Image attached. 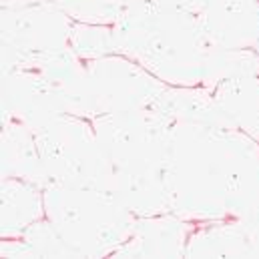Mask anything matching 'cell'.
Masks as SVG:
<instances>
[{
  "label": "cell",
  "instance_id": "cell-4",
  "mask_svg": "<svg viewBox=\"0 0 259 259\" xmlns=\"http://www.w3.org/2000/svg\"><path fill=\"white\" fill-rule=\"evenodd\" d=\"M45 217L76 257H113L135 229L137 215L107 189L47 187Z\"/></svg>",
  "mask_w": 259,
  "mask_h": 259
},
{
  "label": "cell",
  "instance_id": "cell-16",
  "mask_svg": "<svg viewBox=\"0 0 259 259\" xmlns=\"http://www.w3.org/2000/svg\"><path fill=\"white\" fill-rule=\"evenodd\" d=\"M68 47L84 61H97L103 57L119 55V45L115 36V28L111 24H87L74 22L70 30Z\"/></svg>",
  "mask_w": 259,
  "mask_h": 259
},
{
  "label": "cell",
  "instance_id": "cell-1",
  "mask_svg": "<svg viewBox=\"0 0 259 259\" xmlns=\"http://www.w3.org/2000/svg\"><path fill=\"white\" fill-rule=\"evenodd\" d=\"M165 183L187 221L259 217V143L233 127L173 125Z\"/></svg>",
  "mask_w": 259,
  "mask_h": 259
},
{
  "label": "cell",
  "instance_id": "cell-21",
  "mask_svg": "<svg viewBox=\"0 0 259 259\" xmlns=\"http://www.w3.org/2000/svg\"><path fill=\"white\" fill-rule=\"evenodd\" d=\"M245 225V239H247V255L259 257V217L243 219Z\"/></svg>",
  "mask_w": 259,
  "mask_h": 259
},
{
  "label": "cell",
  "instance_id": "cell-11",
  "mask_svg": "<svg viewBox=\"0 0 259 259\" xmlns=\"http://www.w3.org/2000/svg\"><path fill=\"white\" fill-rule=\"evenodd\" d=\"M161 119L171 125L193 123L209 127H231L217 107L213 95L205 87H171L167 84L163 93L151 107Z\"/></svg>",
  "mask_w": 259,
  "mask_h": 259
},
{
  "label": "cell",
  "instance_id": "cell-20",
  "mask_svg": "<svg viewBox=\"0 0 259 259\" xmlns=\"http://www.w3.org/2000/svg\"><path fill=\"white\" fill-rule=\"evenodd\" d=\"M139 2H151V4H157V6L185 10V12H193V14H199L209 4V0H139Z\"/></svg>",
  "mask_w": 259,
  "mask_h": 259
},
{
  "label": "cell",
  "instance_id": "cell-17",
  "mask_svg": "<svg viewBox=\"0 0 259 259\" xmlns=\"http://www.w3.org/2000/svg\"><path fill=\"white\" fill-rule=\"evenodd\" d=\"M139 0H53L74 22L115 24L119 16Z\"/></svg>",
  "mask_w": 259,
  "mask_h": 259
},
{
  "label": "cell",
  "instance_id": "cell-12",
  "mask_svg": "<svg viewBox=\"0 0 259 259\" xmlns=\"http://www.w3.org/2000/svg\"><path fill=\"white\" fill-rule=\"evenodd\" d=\"M2 177L24 179L45 191V173L34 131L14 119H2Z\"/></svg>",
  "mask_w": 259,
  "mask_h": 259
},
{
  "label": "cell",
  "instance_id": "cell-3",
  "mask_svg": "<svg viewBox=\"0 0 259 259\" xmlns=\"http://www.w3.org/2000/svg\"><path fill=\"white\" fill-rule=\"evenodd\" d=\"M119 55L171 87H203L213 45L199 14L137 2L113 24Z\"/></svg>",
  "mask_w": 259,
  "mask_h": 259
},
{
  "label": "cell",
  "instance_id": "cell-7",
  "mask_svg": "<svg viewBox=\"0 0 259 259\" xmlns=\"http://www.w3.org/2000/svg\"><path fill=\"white\" fill-rule=\"evenodd\" d=\"M93 117L147 111L167 87L125 55H111L87 63ZM93 119V121H95Z\"/></svg>",
  "mask_w": 259,
  "mask_h": 259
},
{
  "label": "cell",
  "instance_id": "cell-6",
  "mask_svg": "<svg viewBox=\"0 0 259 259\" xmlns=\"http://www.w3.org/2000/svg\"><path fill=\"white\" fill-rule=\"evenodd\" d=\"M0 16L2 72L28 57L68 49L74 20L53 2L2 8Z\"/></svg>",
  "mask_w": 259,
  "mask_h": 259
},
{
  "label": "cell",
  "instance_id": "cell-8",
  "mask_svg": "<svg viewBox=\"0 0 259 259\" xmlns=\"http://www.w3.org/2000/svg\"><path fill=\"white\" fill-rule=\"evenodd\" d=\"M68 113L63 93L36 70L2 72V119H14L32 131Z\"/></svg>",
  "mask_w": 259,
  "mask_h": 259
},
{
  "label": "cell",
  "instance_id": "cell-13",
  "mask_svg": "<svg viewBox=\"0 0 259 259\" xmlns=\"http://www.w3.org/2000/svg\"><path fill=\"white\" fill-rule=\"evenodd\" d=\"M45 219L42 189L30 181L2 177V239H18L36 221Z\"/></svg>",
  "mask_w": 259,
  "mask_h": 259
},
{
  "label": "cell",
  "instance_id": "cell-2",
  "mask_svg": "<svg viewBox=\"0 0 259 259\" xmlns=\"http://www.w3.org/2000/svg\"><path fill=\"white\" fill-rule=\"evenodd\" d=\"M93 127L111 167L109 191L137 217L171 213L165 167L173 125L147 109L101 115Z\"/></svg>",
  "mask_w": 259,
  "mask_h": 259
},
{
  "label": "cell",
  "instance_id": "cell-9",
  "mask_svg": "<svg viewBox=\"0 0 259 259\" xmlns=\"http://www.w3.org/2000/svg\"><path fill=\"white\" fill-rule=\"evenodd\" d=\"M199 22L215 49L259 53V0H209Z\"/></svg>",
  "mask_w": 259,
  "mask_h": 259
},
{
  "label": "cell",
  "instance_id": "cell-14",
  "mask_svg": "<svg viewBox=\"0 0 259 259\" xmlns=\"http://www.w3.org/2000/svg\"><path fill=\"white\" fill-rule=\"evenodd\" d=\"M211 95L227 123L259 143V74L227 78Z\"/></svg>",
  "mask_w": 259,
  "mask_h": 259
},
{
  "label": "cell",
  "instance_id": "cell-22",
  "mask_svg": "<svg viewBox=\"0 0 259 259\" xmlns=\"http://www.w3.org/2000/svg\"><path fill=\"white\" fill-rule=\"evenodd\" d=\"M53 0H2V8H14V6H32V4H47Z\"/></svg>",
  "mask_w": 259,
  "mask_h": 259
},
{
  "label": "cell",
  "instance_id": "cell-5",
  "mask_svg": "<svg viewBox=\"0 0 259 259\" xmlns=\"http://www.w3.org/2000/svg\"><path fill=\"white\" fill-rule=\"evenodd\" d=\"M47 187H95L111 185V167L97 139L93 121L61 115L34 131Z\"/></svg>",
  "mask_w": 259,
  "mask_h": 259
},
{
  "label": "cell",
  "instance_id": "cell-18",
  "mask_svg": "<svg viewBox=\"0 0 259 259\" xmlns=\"http://www.w3.org/2000/svg\"><path fill=\"white\" fill-rule=\"evenodd\" d=\"M20 239L32 247L36 257H76L47 217L30 225Z\"/></svg>",
  "mask_w": 259,
  "mask_h": 259
},
{
  "label": "cell",
  "instance_id": "cell-10",
  "mask_svg": "<svg viewBox=\"0 0 259 259\" xmlns=\"http://www.w3.org/2000/svg\"><path fill=\"white\" fill-rule=\"evenodd\" d=\"M195 225L175 213L137 217L131 237L113 257H185Z\"/></svg>",
  "mask_w": 259,
  "mask_h": 259
},
{
  "label": "cell",
  "instance_id": "cell-15",
  "mask_svg": "<svg viewBox=\"0 0 259 259\" xmlns=\"http://www.w3.org/2000/svg\"><path fill=\"white\" fill-rule=\"evenodd\" d=\"M259 74V53L255 51H231V49H215L209 55L205 66V89H215L219 82L235 76H257Z\"/></svg>",
  "mask_w": 259,
  "mask_h": 259
},
{
  "label": "cell",
  "instance_id": "cell-19",
  "mask_svg": "<svg viewBox=\"0 0 259 259\" xmlns=\"http://www.w3.org/2000/svg\"><path fill=\"white\" fill-rule=\"evenodd\" d=\"M0 255L2 257H36L32 247L20 237L18 239H2Z\"/></svg>",
  "mask_w": 259,
  "mask_h": 259
}]
</instances>
